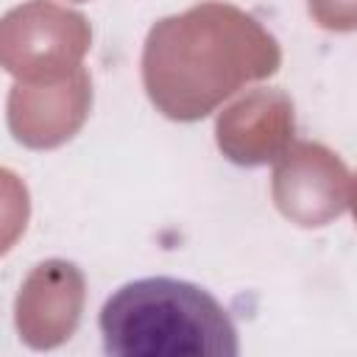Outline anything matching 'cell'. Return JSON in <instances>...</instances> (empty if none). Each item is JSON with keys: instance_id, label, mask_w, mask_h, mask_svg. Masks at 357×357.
Masks as SVG:
<instances>
[{"instance_id": "1", "label": "cell", "mask_w": 357, "mask_h": 357, "mask_svg": "<svg viewBox=\"0 0 357 357\" xmlns=\"http://www.w3.org/2000/svg\"><path fill=\"white\" fill-rule=\"evenodd\" d=\"M282 47L248 11L204 0L151 25L142 45V86L159 114L195 123L245 84L276 75Z\"/></svg>"}, {"instance_id": "2", "label": "cell", "mask_w": 357, "mask_h": 357, "mask_svg": "<svg viewBox=\"0 0 357 357\" xmlns=\"http://www.w3.org/2000/svg\"><path fill=\"white\" fill-rule=\"evenodd\" d=\"M103 351L117 357H234L237 329L204 287L148 276L114 290L100 310Z\"/></svg>"}, {"instance_id": "3", "label": "cell", "mask_w": 357, "mask_h": 357, "mask_svg": "<svg viewBox=\"0 0 357 357\" xmlns=\"http://www.w3.org/2000/svg\"><path fill=\"white\" fill-rule=\"evenodd\" d=\"M92 45L84 14L53 0H28L0 22V61L17 81H56L78 67Z\"/></svg>"}, {"instance_id": "4", "label": "cell", "mask_w": 357, "mask_h": 357, "mask_svg": "<svg viewBox=\"0 0 357 357\" xmlns=\"http://www.w3.org/2000/svg\"><path fill=\"white\" fill-rule=\"evenodd\" d=\"M351 176L343 159L321 142H293L273 167L271 195L276 209L301 229H321L349 206Z\"/></svg>"}, {"instance_id": "5", "label": "cell", "mask_w": 357, "mask_h": 357, "mask_svg": "<svg viewBox=\"0 0 357 357\" xmlns=\"http://www.w3.org/2000/svg\"><path fill=\"white\" fill-rule=\"evenodd\" d=\"M8 128L17 142L50 151L73 139L92 109V78L86 67L56 81H17L8 92Z\"/></svg>"}, {"instance_id": "6", "label": "cell", "mask_w": 357, "mask_h": 357, "mask_svg": "<svg viewBox=\"0 0 357 357\" xmlns=\"http://www.w3.org/2000/svg\"><path fill=\"white\" fill-rule=\"evenodd\" d=\"M86 304V279L75 262L45 259L31 268L14 301V324L25 346L36 351L67 343Z\"/></svg>"}, {"instance_id": "7", "label": "cell", "mask_w": 357, "mask_h": 357, "mask_svg": "<svg viewBox=\"0 0 357 357\" xmlns=\"http://www.w3.org/2000/svg\"><path fill=\"white\" fill-rule=\"evenodd\" d=\"M293 134L296 109L279 86H259L240 95L215 120L218 151L240 167L276 162L293 145Z\"/></svg>"}, {"instance_id": "8", "label": "cell", "mask_w": 357, "mask_h": 357, "mask_svg": "<svg viewBox=\"0 0 357 357\" xmlns=\"http://www.w3.org/2000/svg\"><path fill=\"white\" fill-rule=\"evenodd\" d=\"M307 11L324 31H357V0H307Z\"/></svg>"}, {"instance_id": "9", "label": "cell", "mask_w": 357, "mask_h": 357, "mask_svg": "<svg viewBox=\"0 0 357 357\" xmlns=\"http://www.w3.org/2000/svg\"><path fill=\"white\" fill-rule=\"evenodd\" d=\"M349 206H351V215H354V223H357V176L351 178V192H349Z\"/></svg>"}, {"instance_id": "10", "label": "cell", "mask_w": 357, "mask_h": 357, "mask_svg": "<svg viewBox=\"0 0 357 357\" xmlns=\"http://www.w3.org/2000/svg\"><path fill=\"white\" fill-rule=\"evenodd\" d=\"M75 3H86V0H75Z\"/></svg>"}]
</instances>
